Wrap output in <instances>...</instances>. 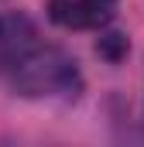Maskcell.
Instances as JSON below:
<instances>
[{
  "instance_id": "2",
  "label": "cell",
  "mask_w": 144,
  "mask_h": 147,
  "mask_svg": "<svg viewBox=\"0 0 144 147\" xmlns=\"http://www.w3.org/2000/svg\"><path fill=\"white\" fill-rule=\"evenodd\" d=\"M117 0H48V17L65 31H93L110 24Z\"/></svg>"
},
{
  "instance_id": "1",
  "label": "cell",
  "mask_w": 144,
  "mask_h": 147,
  "mask_svg": "<svg viewBox=\"0 0 144 147\" xmlns=\"http://www.w3.org/2000/svg\"><path fill=\"white\" fill-rule=\"evenodd\" d=\"M10 86L21 96H75L82 79L75 69V58L65 55L55 45H41L28 48L14 65H10Z\"/></svg>"
},
{
  "instance_id": "3",
  "label": "cell",
  "mask_w": 144,
  "mask_h": 147,
  "mask_svg": "<svg viewBox=\"0 0 144 147\" xmlns=\"http://www.w3.org/2000/svg\"><path fill=\"white\" fill-rule=\"evenodd\" d=\"M35 45H38V31L24 14L0 17V72H10V65Z\"/></svg>"
}]
</instances>
